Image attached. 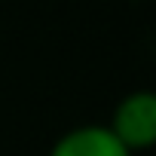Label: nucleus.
<instances>
[{
	"instance_id": "1",
	"label": "nucleus",
	"mask_w": 156,
	"mask_h": 156,
	"mask_svg": "<svg viewBox=\"0 0 156 156\" xmlns=\"http://www.w3.org/2000/svg\"><path fill=\"white\" fill-rule=\"evenodd\" d=\"M107 129L132 156L150 150L156 144V95L150 89H135L119 98Z\"/></svg>"
},
{
	"instance_id": "2",
	"label": "nucleus",
	"mask_w": 156,
	"mask_h": 156,
	"mask_svg": "<svg viewBox=\"0 0 156 156\" xmlns=\"http://www.w3.org/2000/svg\"><path fill=\"white\" fill-rule=\"evenodd\" d=\"M49 156H132V153L110 135L107 126L86 122V126L64 132L49 147Z\"/></svg>"
}]
</instances>
